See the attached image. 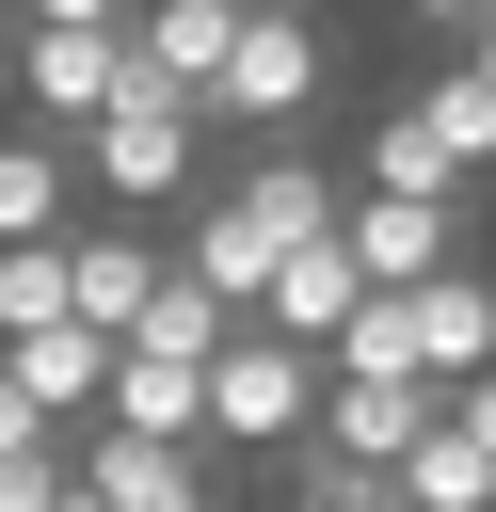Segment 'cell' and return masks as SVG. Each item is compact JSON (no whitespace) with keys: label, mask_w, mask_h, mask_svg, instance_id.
Returning <instances> with one entry per match:
<instances>
[{"label":"cell","mask_w":496,"mask_h":512,"mask_svg":"<svg viewBox=\"0 0 496 512\" xmlns=\"http://www.w3.org/2000/svg\"><path fill=\"white\" fill-rule=\"evenodd\" d=\"M208 128H224V112H208V96H176V80H160V64L128 48V96H112L96 128H80V192H96V208H176V192H192V144H208Z\"/></svg>","instance_id":"1"},{"label":"cell","mask_w":496,"mask_h":512,"mask_svg":"<svg viewBox=\"0 0 496 512\" xmlns=\"http://www.w3.org/2000/svg\"><path fill=\"white\" fill-rule=\"evenodd\" d=\"M320 384H336V352L240 320L224 368H208V448H304V432H320Z\"/></svg>","instance_id":"2"},{"label":"cell","mask_w":496,"mask_h":512,"mask_svg":"<svg viewBox=\"0 0 496 512\" xmlns=\"http://www.w3.org/2000/svg\"><path fill=\"white\" fill-rule=\"evenodd\" d=\"M320 80H336V48H320V16L304 0H272V16H240V48H224V128H256V144H288L304 112H320Z\"/></svg>","instance_id":"3"},{"label":"cell","mask_w":496,"mask_h":512,"mask_svg":"<svg viewBox=\"0 0 496 512\" xmlns=\"http://www.w3.org/2000/svg\"><path fill=\"white\" fill-rule=\"evenodd\" d=\"M208 464H224V448H176V432H112V416H96L64 480H80L96 512H224V480H208Z\"/></svg>","instance_id":"4"},{"label":"cell","mask_w":496,"mask_h":512,"mask_svg":"<svg viewBox=\"0 0 496 512\" xmlns=\"http://www.w3.org/2000/svg\"><path fill=\"white\" fill-rule=\"evenodd\" d=\"M16 96H32V128H96L112 96H128V32H64V16H16Z\"/></svg>","instance_id":"5"},{"label":"cell","mask_w":496,"mask_h":512,"mask_svg":"<svg viewBox=\"0 0 496 512\" xmlns=\"http://www.w3.org/2000/svg\"><path fill=\"white\" fill-rule=\"evenodd\" d=\"M224 208H240L272 256H304V240H336V224H352V176H336V160H304V144H256V160L224 176Z\"/></svg>","instance_id":"6"},{"label":"cell","mask_w":496,"mask_h":512,"mask_svg":"<svg viewBox=\"0 0 496 512\" xmlns=\"http://www.w3.org/2000/svg\"><path fill=\"white\" fill-rule=\"evenodd\" d=\"M352 272H368V288L464 272V208H432V192H352Z\"/></svg>","instance_id":"7"},{"label":"cell","mask_w":496,"mask_h":512,"mask_svg":"<svg viewBox=\"0 0 496 512\" xmlns=\"http://www.w3.org/2000/svg\"><path fill=\"white\" fill-rule=\"evenodd\" d=\"M64 256H80V320H96V336H112V352H128V336H144V304H160V288H176V240H144V224H128V208H112V224H80V240H64Z\"/></svg>","instance_id":"8"},{"label":"cell","mask_w":496,"mask_h":512,"mask_svg":"<svg viewBox=\"0 0 496 512\" xmlns=\"http://www.w3.org/2000/svg\"><path fill=\"white\" fill-rule=\"evenodd\" d=\"M432 416H448V384H368V368H336V384H320V448H352V464H384V480L416 464V432H432Z\"/></svg>","instance_id":"9"},{"label":"cell","mask_w":496,"mask_h":512,"mask_svg":"<svg viewBox=\"0 0 496 512\" xmlns=\"http://www.w3.org/2000/svg\"><path fill=\"white\" fill-rule=\"evenodd\" d=\"M0 368H16V384H32V416H64V432H96V400H112V336H96V320L0 336Z\"/></svg>","instance_id":"10"},{"label":"cell","mask_w":496,"mask_h":512,"mask_svg":"<svg viewBox=\"0 0 496 512\" xmlns=\"http://www.w3.org/2000/svg\"><path fill=\"white\" fill-rule=\"evenodd\" d=\"M352 304H368V272H352V224H336V240H304V256L272 272V304H256V320H272V336H304V352H336V336H352Z\"/></svg>","instance_id":"11"},{"label":"cell","mask_w":496,"mask_h":512,"mask_svg":"<svg viewBox=\"0 0 496 512\" xmlns=\"http://www.w3.org/2000/svg\"><path fill=\"white\" fill-rule=\"evenodd\" d=\"M80 224V144L64 128H0V240H64Z\"/></svg>","instance_id":"12"},{"label":"cell","mask_w":496,"mask_h":512,"mask_svg":"<svg viewBox=\"0 0 496 512\" xmlns=\"http://www.w3.org/2000/svg\"><path fill=\"white\" fill-rule=\"evenodd\" d=\"M128 48L176 80V96H224V48H240V0H144L128 16Z\"/></svg>","instance_id":"13"},{"label":"cell","mask_w":496,"mask_h":512,"mask_svg":"<svg viewBox=\"0 0 496 512\" xmlns=\"http://www.w3.org/2000/svg\"><path fill=\"white\" fill-rule=\"evenodd\" d=\"M352 192H432V208H464V160H448V128H432V112L400 96V112H384V128L352 144Z\"/></svg>","instance_id":"14"},{"label":"cell","mask_w":496,"mask_h":512,"mask_svg":"<svg viewBox=\"0 0 496 512\" xmlns=\"http://www.w3.org/2000/svg\"><path fill=\"white\" fill-rule=\"evenodd\" d=\"M112 432H176V448H208V368H176V352H112V400H96Z\"/></svg>","instance_id":"15"},{"label":"cell","mask_w":496,"mask_h":512,"mask_svg":"<svg viewBox=\"0 0 496 512\" xmlns=\"http://www.w3.org/2000/svg\"><path fill=\"white\" fill-rule=\"evenodd\" d=\"M416 352H432V384H480L496 368V272H432L416 288Z\"/></svg>","instance_id":"16"},{"label":"cell","mask_w":496,"mask_h":512,"mask_svg":"<svg viewBox=\"0 0 496 512\" xmlns=\"http://www.w3.org/2000/svg\"><path fill=\"white\" fill-rule=\"evenodd\" d=\"M176 272H208V288H224V304H240V320H256V304H272V272H288V256H272V240H256V224H240V208H224V192H208V208H192V224H176Z\"/></svg>","instance_id":"17"},{"label":"cell","mask_w":496,"mask_h":512,"mask_svg":"<svg viewBox=\"0 0 496 512\" xmlns=\"http://www.w3.org/2000/svg\"><path fill=\"white\" fill-rule=\"evenodd\" d=\"M400 496H416V512H496V448H480L464 416H432L416 464H400Z\"/></svg>","instance_id":"18"},{"label":"cell","mask_w":496,"mask_h":512,"mask_svg":"<svg viewBox=\"0 0 496 512\" xmlns=\"http://www.w3.org/2000/svg\"><path fill=\"white\" fill-rule=\"evenodd\" d=\"M80 240V224H64ZM64 240H0V336H48V320H80V256Z\"/></svg>","instance_id":"19"},{"label":"cell","mask_w":496,"mask_h":512,"mask_svg":"<svg viewBox=\"0 0 496 512\" xmlns=\"http://www.w3.org/2000/svg\"><path fill=\"white\" fill-rule=\"evenodd\" d=\"M336 368H368V384H432V352H416V288H368L352 336H336Z\"/></svg>","instance_id":"20"},{"label":"cell","mask_w":496,"mask_h":512,"mask_svg":"<svg viewBox=\"0 0 496 512\" xmlns=\"http://www.w3.org/2000/svg\"><path fill=\"white\" fill-rule=\"evenodd\" d=\"M416 112L448 128V160H464V176H496V80H480V64H448V80H416Z\"/></svg>","instance_id":"21"},{"label":"cell","mask_w":496,"mask_h":512,"mask_svg":"<svg viewBox=\"0 0 496 512\" xmlns=\"http://www.w3.org/2000/svg\"><path fill=\"white\" fill-rule=\"evenodd\" d=\"M64 448H80V432H64V416H32V384L0 368V464H64Z\"/></svg>","instance_id":"22"},{"label":"cell","mask_w":496,"mask_h":512,"mask_svg":"<svg viewBox=\"0 0 496 512\" xmlns=\"http://www.w3.org/2000/svg\"><path fill=\"white\" fill-rule=\"evenodd\" d=\"M16 16H64V32H128L144 0H16Z\"/></svg>","instance_id":"23"},{"label":"cell","mask_w":496,"mask_h":512,"mask_svg":"<svg viewBox=\"0 0 496 512\" xmlns=\"http://www.w3.org/2000/svg\"><path fill=\"white\" fill-rule=\"evenodd\" d=\"M400 16H416V32H480L496 0H400Z\"/></svg>","instance_id":"24"},{"label":"cell","mask_w":496,"mask_h":512,"mask_svg":"<svg viewBox=\"0 0 496 512\" xmlns=\"http://www.w3.org/2000/svg\"><path fill=\"white\" fill-rule=\"evenodd\" d=\"M448 416H464V432L496 448V368H480V384H448Z\"/></svg>","instance_id":"25"},{"label":"cell","mask_w":496,"mask_h":512,"mask_svg":"<svg viewBox=\"0 0 496 512\" xmlns=\"http://www.w3.org/2000/svg\"><path fill=\"white\" fill-rule=\"evenodd\" d=\"M464 64H480V80H496V16H480V32H464Z\"/></svg>","instance_id":"26"},{"label":"cell","mask_w":496,"mask_h":512,"mask_svg":"<svg viewBox=\"0 0 496 512\" xmlns=\"http://www.w3.org/2000/svg\"><path fill=\"white\" fill-rule=\"evenodd\" d=\"M240 16H272V0H240Z\"/></svg>","instance_id":"27"}]
</instances>
